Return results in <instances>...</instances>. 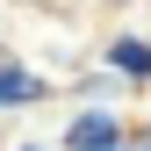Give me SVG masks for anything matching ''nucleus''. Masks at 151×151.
Returning a JSON list of instances; mask_svg holds the SVG:
<instances>
[{"instance_id":"nucleus-2","label":"nucleus","mask_w":151,"mask_h":151,"mask_svg":"<svg viewBox=\"0 0 151 151\" xmlns=\"http://www.w3.org/2000/svg\"><path fill=\"white\" fill-rule=\"evenodd\" d=\"M36 93H43V79H36V72L0 65V108H22V101H36Z\"/></svg>"},{"instance_id":"nucleus-3","label":"nucleus","mask_w":151,"mask_h":151,"mask_svg":"<svg viewBox=\"0 0 151 151\" xmlns=\"http://www.w3.org/2000/svg\"><path fill=\"white\" fill-rule=\"evenodd\" d=\"M108 58H115V65L129 72V79H151V50H144V43H129V36H122L115 50H108Z\"/></svg>"},{"instance_id":"nucleus-1","label":"nucleus","mask_w":151,"mask_h":151,"mask_svg":"<svg viewBox=\"0 0 151 151\" xmlns=\"http://www.w3.org/2000/svg\"><path fill=\"white\" fill-rule=\"evenodd\" d=\"M122 144V129H115V115H79L65 129V151H115Z\"/></svg>"},{"instance_id":"nucleus-4","label":"nucleus","mask_w":151,"mask_h":151,"mask_svg":"<svg viewBox=\"0 0 151 151\" xmlns=\"http://www.w3.org/2000/svg\"><path fill=\"white\" fill-rule=\"evenodd\" d=\"M0 65H7V50H0Z\"/></svg>"}]
</instances>
